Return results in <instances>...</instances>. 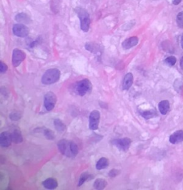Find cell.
<instances>
[{"label":"cell","instance_id":"1","mask_svg":"<svg viewBox=\"0 0 183 190\" xmlns=\"http://www.w3.org/2000/svg\"><path fill=\"white\" fill-rule=\"evenodd\" d=\"M60 71L57 68L49 69L43 74L41 83L45 85H51L58 81L60 78Z\"/></svg>","mask_w":183,"mask_h":190},{"label":"cell","instance_id":"2","mask_svg":"<svg viewBox=\"0 0 183 190\" xmlns=\"http://www.w3.org/2000/svg\"><path fill=\"white\" fill-rule=\"evenodd\" d=\"M75 11L77 13L78 17L80 20L81 29L84 32H87L89 29L90 18L87 11L85 9L82 7H77L75 9Z\"/></svg>","mask_w":183,"mask_h":190},{"label":"cell","instance_id":"3","mask_svg":"<svg viewBox=\"0 0 183 190\" xmlns=\"http://www.w3.org/2000/svg\"><path fill=\"white\" fill-rule=\"evenodd\" d=\"M92 85L89 80L83 79L76 83L75 91L80 96H84L92 91Z\"/></svg>","mask_w":183,"mask_h":190},{"label":"cell","instance_id":"4","mask_svg":"<svg viewBox=\"0 0 183 190\" xmlns=\"http://www.w3.org/2000/svg\"><path fill=\"white\" fill-rule=\"evenodd\" d=\"M58 149L60 152L67 157H74L72 151V141L62 140L57 144Z\"/></svg>","mask_w":183,"mask_h":190},{"label":"cell","instance_id":"5","mask_svg":"<svg viewBox=\"0 0 183 190\" xmlns=\"http://www.w3.org/2000/svg\"><path fill=\"white\" fill-rule=\"evenodd\" d=\"M57 103V96L53 92H47L44 97V105L46 110L51 111L54 109Z\"/></svg>","mask_w":183,"mask_h":190},{"label":"cell","instance_id":"6","mask_svg":"<svg viewBox=\"0 0 183 190\" xmlns=\"http://www.w3.org/2000/svg\"><path fill=\"white\" fill-rule=\"evenodd\" d=\"M99 120H100V113L98 110H93L90 113L89 118V127L92 130H96L98 129Z\"/></svg>","mask_w":183,"mask_h":190},{"label":"cell","instance_id":"7","mask_svg":"<svg viewBox=\"0 0 183 190\" xmlns=\"http://www.w3.org/2000/svg\"><path fill=\"white\" fill-rule=\"evenodd\" d=\"M132 141L128 138H124L122 139H115L112 141V144L115 145L118 149L121 151L127 152L130 147Z\"/></svg>","mask_w":183,"mask_h":190},{"label":"cell","instance_id":"8","mask_svg":"<svg viewBox=\"0 0 183 190\" xmlns=\"http://www.w3.org/2000/svg\"><path fill=\"white\" fill-rule=\"evenodd\" d=\"M26 58V54L22 50L15 48L12 53V64L14 67L19 66Z\"/></svg>","mask_w":183,"mask_h":190},{"label":"cell","instance_id":"9","mask_svg":"<svg viewBox=\"0 0 183 190\" xmlns=\"http://www.w3.org/2000/svg\"><path fill=\"white\" fill-rule=\"evenodd\" d=\"M12 31L15 36L22 37V38L28 36L29 33V28L23 24H17L14 25Z\"/></svg>","mask_w":183,"mask_h":190},{"label":"cell","instance_id":"10","mask_svg":"<svg viewBox=\"0 0 183 190\" xmlns=\"http://www.w3.org/2000/svg\"><path fill=\"white\" fill-rule=\"evenodd\" d=\"M11 142H12V138H11V133L9 132H2L0 134V145L2 147H9Z\"/></svg>","mask_w":183,"mask_h":190},{"label":"cell","instance_id":"11","mask_svg":"<svg viewBox=\"0 0 183 190\" xmlns=\"http://www.w3.org/2000/svg\"><path fill=\"white\" fill-rule=\"evenodd\" d=\"M139 39L137 36H133L130 38L127 39L122 42V47L124 49H129V48L134 47L138 43Z\"/></svg>","mask_w":183,"mask_h":190},{"label":"cell","instance_id":"12","mask_svg":"<svg viewBox=\"0 0 183 190\" xmlns=\"http://www.w3.org/2000/svg\"><path fill=\"white\" fill-rule=\"evenodd\" d=\"M133 84V73H127L124 77L122 81V88L124 90H129Z\"/></svg>","mask_w":183,"mask_h":190},{"label":"cell","instance_id":"13","mask_svg":"<svg viewBox=\"0 0 183 190\" xmlns=\"http://www.w3.org/2000/svg\"><path fill=\"white\" fill-rule=\"evenodd\" d=\"M183 141V130H177L170 137V142L172 144L182 142Z\"/></svg>","mask_w":183,"mask_h":190},{"label":"cell","instance_id":"14","mask_svg":"<svg viewBox=\"0 0 183 190\" xmlns=\"http://www.w3.org/2000/svg\"><path fill=\"white\" fill-rule=\"evenodd\" d=\"M42 184L46 189H54L58 186L57 180L53 179V178H48L42 182Z\"/></svg>","mask_w":183,"mask_h":190},{"label":"cell","instance_id":"15","mask_svg":"<svg viewBox=\"0 0 183 190\" xmlns=\"http://www.w3.org/2000/svg\"><path fill=\"white\" fill-rule=\"evenodd\" d=\"M15 20L17 21V22H19L20 24H29L30 21H31L29 16L26 14L25 13H20L18 14L17 15H16Z\"/></svg>","mask_w":183,"mask_h":190},{"label":"cell","instance_id":"16","mask_svg":"<svg viewBox=\"0 0 183 190\" xmlns=\"http://www.w3.org/2000/svg\"><path fill=\"white\" fill-rule=\"evenodd\" d=\"M159 110L162 115H166L170 110V102L167 100L162 101L158 105Z\"/></svg>","mask_w":183,"mask_h":190},{"label":"cell","instance_id":"17","mask_svg":"<svg viewBox=\"0 0 183 190\" xmlns=\"http://www.w3.org/2000/svg\"><path fill=\"white\" fill-rule=\"evenodd\" d=\"M109 165V160L105 157H102L97 161L96 164V169L98 170H103L108 167Z\"/></svg>","mask_w":183,"mask_h":190},{"label":"cell","instance_id":"18","mask_svg":"<svg viewBox=\"0 0 183 190\" xmlns=\"http://www.w3.org/2000/svg\"><path fill=\"white\" fill-rule=\"evenodd\" d=\"M11 138H12V141L15 143H20L22 142L23 140L22 134L19 130H15L12 133H11Z\"/></svg>","mask_w":183,"mask_h":190},{"label":"cell","instance_id":"19","mask_svg":"<svg viewBox=\"0 0 183 190\" xmlns=\"http://www.w3.org/2000/svg\"><path fill=\"white\" fill-rule=\"evenodd\" d=\"M55 128L59 133H62L66 130V126L63 123V122L59 119H55L54 122Z\"/></svg>","mask_w":183,"mask_h":190},{"label":"cell","instance_id":"20","mask_svg":"<svg viewBox=\"0 0 183 190\" xmlns=\"http://www.w3.org/2000/svg\"><path fill=\"white\" fill-rule=\"evenodd\" d=\"M107 182L103 179H97L94 183V187L96 189H104L107 186Z\"/></svg>","mask_w":183,"mask_h":190},{"label":"cell","instance_id":"21","mask_svg":"<svg viewBox=\"0 0 183 190\" xmlns=\"http://www.w3.org/2000/svg\"><path fill=\"white\" fill-rule=\"evenodd\" d=\"M91 179H92V177L90 175H89L88 173L85 172L84 174H82L80 177V180H79V183H78V187L82 186V185L84 184L85 182H86L87 181V180H91Z\"/></svg>","mask_w":183,"mask_h":190},{"label":"cell","instance_id":"22","mask_svg":"<svg viewBox=\"0 0 183 190\" xmlns=\"http://www.w3.org/2000/svg\"><path fill=\"white\" fill-rule=\"evenodd\" d=\"M142 117H144L146 119H150V118H153L155 115H157L156 113L154 110H147L142 113Z\"/></svg>","mask_w":183,"mask_h":190},{"label":"cell","instance_id":"23","mask_svg":"<svg viewBox=\"0 0 183 190\" xmlns=\"http://www.w3.org/2000/svg\"><path fill=\"white\" fill-rule=\"evenodd\" d=\"M177 24L178 27L183 29V11L180 12L177 16Z\"/></svg>","mask_w":183,"mask_h":190},{"label":"cell","instance_id":"24","mask_svg":"<svg viewBox=\"0 0 183 190\" xmlns=\"http://www.w3.org/2000/svg\"><path fill=\"white\" fill-rule=\"evenodd\" d=\"M164 61H165L166 64L170 65V66H174V65L176 64L177 59H176V58L175 56H170L167 58Z\"/></svg>","mask_w":183,"mask_h":190},{"label":"cell","instance_id":"25","mask_svg":"<svg viewBox=\"0 0 183 190\" xmlns=\"http://www.w3.org/2000/svg\"><path fill=\"white\" fill-rule=\"evenodd\" d=\"M45 135L46 136V138H47V139H50V140H53L54 138V133L52 130L49 129H46L45 130Z\"/></svg>","mask_w":183,"mask_h":190},{"label":"cell","instance_id":"26","mask_svg":"<svg viewBox=\"0 0 183 190\" xmlns=\"http://www.w3.org/2000/svg\"><path fill=\"white\" fill-rule=\"evenodd\" d=\"M8 67L7 65L4 63L3 61H0V72L2 73H5L7 71Z\"/></svg>","mask_w":183,"mask_h":190},{"label":"cell","instance_id":"27","mask_svg":"<svg viewBox=\"0 0 183 190\" xmlns=\"http://www.w3.org/2000/svg\"><path fill=\"white\" fill-rule=\"evenodd\" d=\"M120 174V171L117 170H115V169H113V170H110V172H109V176H110V177H115L116 176Z\"/></svg>","mask_w":183,"mask_h":190},{"label":"cell","instance_id":"28","mask_svg":"<svg viewBox=\"0 0 183 190\" xmlns=\"http://www.w3.org/2000/svg\"><path fill=\"white\" fill-rule=\"evenodd\" d=\"M181 2L182 0H172V3L173 4H175V5H178Z\"/></svg>","mask_w":183,"mask_h":190},{"label":"cell","instance_id":"29","mask_svg":"<svg viewBox=\"0 0 183 190\" xmlns=\"http://www.w3.org/2000/svg\"><path fill=\"white\" fill-rule=\"evenodd\" d=\"M180 68H182V70H183V56L181 58V59H180Z\"/></svg>","mask_w":183,"mask_h":190},{"label":"cell","instance_id":"30","mask_svg":"<svg viewBox=\"0 0 183 190\" xmlns=\"http://www.w3.org/2000/svg\"><path fill=\"white\" fill-rule=\"evenodd\" d=\"M180 43H181V46L183 49V34L182 35V37H181V41H180Z\"/></svg>","mask_w":183,"mask_h":190}]
</instances>
